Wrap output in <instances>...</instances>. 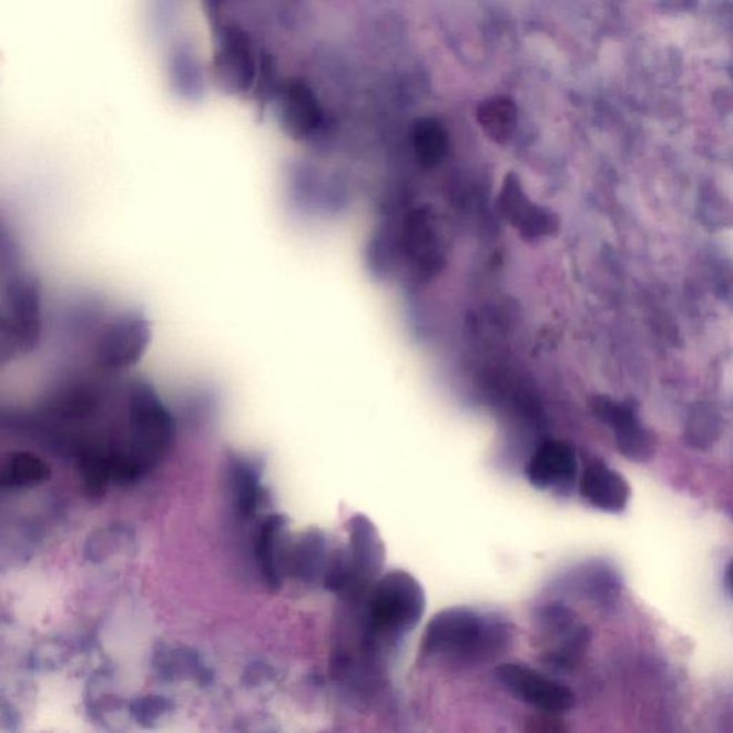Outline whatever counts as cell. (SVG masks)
<instances>
[{"label":"cell","instance_id":"603a6c76","mask_svg":"<svg viewBox=\"0 0 733 733\" xmlns=\"http://www.w3.org/2000/svg\"><path fill=\"white\" fill-rule=\"evenodd\" d=\"M726 583H727V588H730L731 592L733 593V562L726 572Z\"/></svg>","mask_w":733,"mask_h":733},{"label":"cell","instance_id":"44dd1931","mask_svg":"<svg viewBox=\"0 0 733 733\" xmlns=\"http://www.w3.org/2000/svg\"><path fill=\"white\" fill-rule=\"evenodd\" d=\"M560 715H552V713H544L542 715L531 716L528 721V732H566L563 722L559 720Z\"/></svg>","mask_w":733,"mask_h":733},{"label":"cell","instance_id":"30bf717a","mask_svg":"<svg viewBox=\"0 0 733 733\" xmlns=\"http://www.w3.org/2000/svg\"><path fill=\"white\" fill-rule=\"evenodd\" d=\"M289 548L287 519L283 515H269L261 520L254 535V558L261 578L267 588L278 590L287 574Z\"/></svg>","mask_w":733,"mask_h":733},{"label":"cell","instance_id":"2e32d148","mask_svg":"<svg viewBox=\"0 0 733 733\" xmlns=\"http://www.w3.org/2000/svg\"><path fill=\"white\" fill-rule=\"evenodd\" d=\"M49 477H51V469L45 461L31 452L18 451L3 462L0 483H2V489H8V487L19 489V487L41 485Z\"/></svg>","mask_w":733,"mask_h":733},{"label":"cell","instance_id":"277c9868","mask_svg":"<svg viewBox=\"0 0 733 733\" xmlns=\"http://www.w3.org/2000/svg\"><path fill=\"white\" fill-rule=\"evenodd\" d=\"M151 324L144 309L130 307L108 314L88 347V362L103 373L122 376L144 357Z\"/></svg>","mask_w":733,"mask_h":733},{"label":"cell","instance_id":"9a60e30c","mask_svg":"<svg viewBox=\"0 0 733 733\" xmlns=\"http://www.w3.org/2000/svg\"><path fill=\"white\" fill-rule=\"evenodd\" d=\"M476 118L486 136L496 144H508L518 130V106L510 98L495 96L481 102Z\"/></svg>","mask_w":733,"mask_h":733},{"label":"cell","instance_id":"8fae6325","mask_svg":"<svg viewBox=\"0 0 733 733\" xmlns=\"http://www.w3.org/2000/svg\"><path fill=\"white\" fill-rule=\"evenodd\" d=\"M221 81L235 92H247L259 73L258 59L247 33L228 28L221 37L215 58Z\"/></svg>","mask_w":733,"mask_h":733},{"label":"cell","instance_id":"ba28073f","mask_svg":"<svg viewBox=\"0 0 733 733\" xmlns=\"http://www.w3.org/2000/svg\"><path fill=\"white\" fill-rule=\"evenodd\" d=\"M497 205L503 218L515 226L525 240H539L558 230V216L535 204L521 189L518 176L513 174L505 180Z\"/></svg>","mask_w":733,"mask_h":733},{"label":"cell","instance_id":"ffe728a7","mask_svg":"<svg viewBox=\"0 0 733 733\" xmlns=\"http://www.w3.org/2000/svg\"><path fill=\"white\" fill-rule=\"evenodd\" d=\"M166 707H169V703L160 698H146V700L135 702L131 712L134 713L136 721L151 722L155 721Z\"/></svg>","mask_w":733,"mask_h":733},{"label":"cell","instance_id":"e0dca14e","mask_svg":"<svg viewBox=\"0 0 733 733\" xmlns=\"http://www.w3.org/2000/svg\"><path fill=\"white\" fill-rule=\"evenodd\" d=\"M413 145L421 165L435 166L449 152V135L439 121L426 118L418 121L413 131Z\"/></svg>","mask_w":733,"mask_h":733},{"label":"cell","instance_id":"7c38bea8","mask_svg":"<svg viewBox=\"0 0 733 733\" xmlns=\"http://www.w3.org/2000/svg\"><path fill=\"white\" fill-rule=\"evenodd\" d=\"M279 122L294 140H309L323 125V111L316 93L304 81H288L278 93Z\"/></svg>","mask_w":733,"mask_h":733},{"label":"cell","instance_id":"d6986e66","mask_svg":"<svg viewBox=\"0 0 733 733\" xmlns=\"http://www.w3.org/2000/svg\"><path fill=\"white\" fill-rule=\"evenodd\" d=\"M698 210L702 223L711 228H733V203L715 185L702 186Z\"/></svg>","mask_w":733,"mask_h":733},{"label":"cell","instance_id":"7402d4cb","mask_svg":"<svg viewBox=\"0 0 733 733\" xmlns=\"http://www.w3.org/2000/svg\"><path fill=\"white\" fill-rule=\"evenodd\" d=\"M205 3L211 12L218 13L224 7L225 0H205Z\"/></svg>","mask_w":733,"mask_h":733},{"label":"cell","instance_id":"7a4b0ae2","mask_svg":"<svg viewBox=\"0 0 733 733\" xmlns=\"http://www.w3.org/2000/svg\"><path fill=\"white\" fill-rule=\"evenodd\" d=\"M356 602L362 603V648L373 658L415 631L426 612L425 589L405 570L380 576Z\"/></svg>","mask_w":733,"mask_h":733},{"label":"cell","instance_id":"5bb4252c","mask_svg":"<svg viewBox=\"0 0 733 733\" xmlns=\"http://www.w3.org/2000/svg\"><path fill=\"white\" fill-rule=\"evenodd\" d=\"M230 487L235 516L241 520L254 519L265 503L258 462L250 457H231Z\"/></svg>","mask_w":733,"mask_h":733},{"label":"cell","instance_id":"3957f363","mask_svg":"<svg viewBox=\"0 0 733 733\" xmlns=\"http://www.w3.org/2000/svg\"><path fill=\"white\" fill-rule=\"evenodd\" d=\"M0 297V348L3 357L29 356L41 347L43 339V289L41 279L13 261L3 269Z\"/></svg>","mask_w":733,"mask_h":733},{"label":"cell","instance_id":"8992f818","mask_svg":"<svg viewBox=\"0 0 733 733\" xmlns=\"http://www.w3.org/2000/svg\"><path fill=\"white\" fill-rule=\"evenodd\" d=\"M495 676L506 691L539 712L562 715L574 706L569 686L528 665L503 663L496 668Z\"/></svg>","mask_w":733,"mask_h":733},{"label":"cell","instance_id":"6da1fadb","mask_svg":"<svg viewBox=\"0 0 733 733\" xmlns=\"http://www.w3.org/2000/svg\"><path fill=\"white\" fill-rule=\"evenodd\" d=\"M511 639L510 623L499 614L449 608L431 618L421 649L427 656L452 665H481L508 651Z\"/></svg>","mask_w":733,"mask_h":733},{"label":"cell","instance_id":"9c48e42d","mask_svg":"<svg viewBox=\"0 0 733 733\" xmlns=\"http://www.w3.org/2000/svg\"><path fill=\"white\" fill-rule=\"evenodd\" d=\"M578 469L572 446L562 440H546L526 462L525 474L536 489L563 491L574 483Z\"/></svg>","mask_w":733,"mask_h":733},{"label":"cell","instance_id":"4fadbf2b","mask_svg":"<svg viewBox=\"0 0 733 733\" xmlns=\"http://www.w3.org/2000/svg\"><path fill=\"white\" fill-rule=\"evenodd\" d=\"M579 491L589 505L608 513H621L628 508L631 499L628 480L600 460L589 462L583 470L579 480Z\"/></svg>","mask_w":733,"mask_h":733},{"label":"cell","instance_id":"ac0fdd59","mask_svg":"<svg viewBox=\"0 0 733 733\" xmlns=\"http://www.w3.org/2000/svg\"><path fill=\"white\" fill-rule=\"evenodd\" d=\"M721 416L707 403H698L686 418L688 440L698 447L710 446L720 437Z\"/></svg>","mask_w":733,"mask_h":733},{"label":"cell","instance_id":"5b68a950","mask_svg":"<svg viewBox=\"0 0 733 733\" xmlns=\"http://www.w3.org/2000/svg\"><path fill=\"white\" fill-rule=\"evenodd\" d=\"M347 587L342 598L356 602L380 578L386 548L373 521L364 515L348 520Z\"/></svg>","mask_w":733,"mask_h":733},{"label":"cell","instance_id":"52a82bcc","mask_svg":"<svg viewBox=\"0 0 733 733\" xmlns=\"http://www.w3.org/2000/svg\"><path fill=\"white\" fill-rule=\"evenodd\" d=\"M592 408L599 420L607 423L613 430L618 450L627 459L638 462L653 459L656 440L653 432L642 425L637 408L631 403H619L599 396L593 398Z\"/></svg>","mask_w":733,"mask_h":733}]
</instances>
